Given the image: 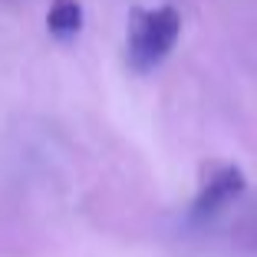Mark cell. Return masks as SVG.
Instances as JSON below:
<instances>
[{
  "instance_id": "obj_1",
  "label": "cell",
  "mask_w": 257,
  "mask_h": 257,
  "mask_svg": "<svg viewBox=\"0 0 257 257\" xmlns=\"http://www.w3.org/2000/svg\"><path fill=\"white\" fill-rule=\"evenodd\" d=\"M125 30H128V63L139 73H145L172 53V46L178 43V33H182V20H178L175 7H155V10L136 7L128 14Z\"/></svg>"
},
{
  "instance_id": "obj_2",
  "label": "cell",
  "mask_w": 257,
  "mask_h": 257,
  "mask_svg": "<svg viewBox=\"0 0 257 257\" xmlns=\"http://www.w3.org/2000/svg\"><path fill=\"white\" fill-rule=\"evenodd\" d=\"M247 188V178L237 165L231 162H208L201 168V182H198V195H195V204H191V218H211L218 214L221 208L234 201V198L244 195Z\"/></svg>"
},
{
  "instance_id": "obj_3",
  "label": "cell",
  "mask_w": 257,
  "mask_h": 257,
  "mask_svg": "<svg viewBox=\"0 0 257 257\" xmlns=\"http://www.w3.org/2000/svg\"><path fill=\"white\" fill-rule=\"evenodd\" d=\"M46 30L56 40H69L83 30V7L79 0H53L46 14Z\"/></svg>"
}]
</instances>
